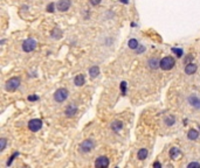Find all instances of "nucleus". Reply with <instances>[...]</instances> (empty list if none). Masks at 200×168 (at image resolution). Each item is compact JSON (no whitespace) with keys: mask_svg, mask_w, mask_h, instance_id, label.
I'll return each instance as SVG.
<instances>
[{"mask_svg":"<svg viewBox=\"0 0 200 168\" xmlns=\"http://www.w3.org/2000/svg\"><path fill=\"white\" fill-rule=\"evenodd\" d=\"M111 128H113V131H115V132H119V131L123 128V123H122L121 120H115V122H113V124H111Z\"/></svg>","mask_w":200,"mask_h":168,"instance_id":"13","label":"nucleus"},{"mask_svg":"<svg viewBox=\"0 0 200 168\" xmlns=\"http://www.w3.org/2000/svg\"><path fill=\"white\" fill-rule=\"evenodd\" d=\"M100 3H101V0H90V4H92V5H94V6L98 5Z\"/></svg>","mask_w":200,"mask_h":168,"instance_id":"28","label":"nucleus"},{"mask_svg":"<svg viewBox=\"0 0 200 168\" xmlns=\"http://www.w3.org/2000/svg\"><path fill=\"white\" fill-rule=\"evenodd\" d=\"M180 154H181V152H180V149H179L178 147L171 148V151H170V157H171L172 159H177Z\"/></svg>","mask_w":200,"mask_h":168,"instance_id":"17","label":"nucleus"},{"mask_svg":"<svg viewBox=\"0 0 200 168\" xmlns=\"http://www.w3.org/2000/svg\"><path fill=\"white\" fill-rule=\"evenodd\" d=\"M95 166L97 168H106L109 166V159L106 157H100L95 161Z\"/></svg>","mask_w":200,"mask_h":168,"instance_id":"7","label":"nucleus"},{"mask_svg":"<svg viewBox=\"0 0 200 168\" xmlns=\"http://www.w3.org/2000/svg\"><path fill=\"white\" fill-rule=\"evenodd\" d=\"M74 83H75V85H77V87H82L83 84L85 83V78H84V76H83L82 74L77 75V76L74 78Z\"/></svg>","mask_w":200,"mask_h":168,"instance_id":"12","label":"nucleus"},{"mask_svg":"<svg viewBox=\"0 0 200 168\" xmlns=\"http://www.w3.org/2000/svg\"><path fill=\"white\" fill-rule=\"evenodd\" d=\"M18 154H19V153H14V155H13V157H12V158H11V159L8 160V162H7V166H9V165L12 163V161H13V159H14V158H15V157H16Z\"/></svg>","mask_w":200,"mask_h":168,"instance_id":"29","label":"nucleus"},{"mask_svg":"<svg viewBox=\"0 0 200 168\" xmlns=\"http://www.w3.org/2000/svg\"><path fill=\"white\" fill-rule=\"evenodd\" d=\"M176 62H174V58L171 57V56H166L164 58H161L160 61V68L163 70H171L173 67H174Z\"/></svg>","mask_w":200,"mask_h":168,"instance_id":"1","label":"nucleus"},{"mask_svg":"<svg viewBox=\"0 0 200 168\" xmlns=\"http://www.w3.org/2000/svg\"><path fill=\"white\" fill-rule=\"evenodd\" d=\"M153 167H155V168H160V167H161V163H160L159 161H156V162L153 163Z\"/></svg>","mask_w":200,"mask_h":168,"instance_id":"30","label":"nucleus"},{"mask_svg":"<svg viewBox=\"0 0 200 168\" xmlns=\"http://www.w3.org/2000/svg\"><path fill=\"white\" fill-rule=\"evenodd\" d=\"M188 102L190 104L193 106V108H197V109H200V98L197 97V96H191L188 98Z\"/></svg>","mask_w":200,"mask_h":168,"instance_id":"9","label":"nucleus"},{"mask_svg":"<svg viewBox=\"0 0 200 168\" xmlns=\"http://www.w3.org/2000/svg\"><path fill=\"white\" fill-rule=\"evenodd\" d=\"M68 95H69V92H68L67 89L60 88V89H58L55 91V93H54V99H55L58 103H62L68 98Z\"/></svg>","mask_w":200,"mask_h":168,"instance_id":"3","label":"nucleus"},{"mask_svg":"<svg viewBox=\"0 0 200 168\" xmlns=\"http://www.w3.org/2000/svg\"><path fill=\"white\" fill-rule=\"evenodd\" d=\"M89 75L92 76L93 78L97 77V76L100 75V68H98L97 65H94V67H92V68L89 69Z\"/></svg>","mask_w":200,"mask_h":168,"instance_id":"15","label":"nucleus"},{"mask_svg":"<svg viewBox=\"0 0 200 168\" xmlns=\"http://www.w3.org/2000/svg\"><path fill=\"white\" fill-rule=\"evenodd\" d=\"M39 99V97L38 96H35V95H32V96H28V100H38Z\"/></svg>","mask_w":200,"mask_h":168,"instance_id":"26","label":"nucleus"},{"mask_svg":"<svg viewBox=\"0 0 200 168\" xmlns=\"http://www.w3.org/2000/svg\"><path fill=\"white\" fill-rule=\"evenodd\" d=\"M6 147V139L3 138V139H0V151H4Z\"/></svg>","mask_w":200,"mask_h":168,"instance_id":"22","label":"nucleus"},{"mask_svg":"<svg viewBox=\"0 0 200 168\" xmlns=\"http://www.w3.org/2000/svg\"><path fill=\"white\" fill-rule=\"evenodd\" d=\"M36 46H38V43H36V41L34 39H27L22 43V49L26 53H31L36 48Z\"/></svg>","mask_w":200,"mask_h":168,"instance_id":"4","label":"nucleus"},{"mask_svg":"<svg viewBox=\"0 0 200 168\" xmlns=\"http://www.w3.org/2000/svg\"><path fill=\"white\" fill-rule=\"evenodd\" d=\"M42 127V120L41 119H32L28 123V128L32 132H38Z\"/></svg>","mask_w":200,"mask_h":168,"instance_id":"6","label":"nucleus"},{"mask_svg":"<svg viewBox=\"0 0 200 168\" xmlns=\"http://www.w3.org/2000/svg\"><path fill=\"white\" fill-rule=\"evenodd\" d=\"M54 6H55V5H54L53 3H52V4H49V5H48V7H47V11H48L49 13H53V12H54Z\"/></svg>","mask_w":200,"mask_h":168,"instance_id":"25","label":"nucleus"},{"mask_svg":"<svg viewBox=\"0 0 200 168\" xmlns=\"http://www.w3.org/2000/svg\"><path fill=\"white\" fill-rule=\"evenodd\" d=\"M128 44H129V47H130L131 49H137V47H138V41H137L136 39H131V40H129Z\"/></svg>","mask_w":200,"mask_h":168,"instance_id":"21","label":"nucleus"},{"mask_svg":"<svg viewBox=\"0 0 200 168\" xmlns=\"http://www.w3.org/2000/svg\"><path fill=\"white\" fill-rule=\"evenodd\" d=\"M66 114L68 116V117H73V116H75L76 114V112H77V108L75 106V105H69L67 109H66Z\"/></svg>","mask_w":200,"mask_h":168,"instance_id":"10","label":"nucleus"},{"mask_svg":"<svg viewBox=\"0 0 200 168\" xmlns=\"http://www.w3.org/2000/svg\"><path fill=\"white\" fill-rule=\"evenodd\" d=\"M94 146H95V142H94L93 139H87L83 142H81L80 149H81V152H83V153H88V152H90V151L94 148Z\"/></svg>","mask_w":200,"mask_h":168,"instance_id":"5","label":"nucleus"},{"mask_svg":"<svg viewBox=\"0 0 200 168\" xmlns=\"http://www.w3.org/2000/svg\"><path fill=\"white\" fill-rule=\"evenodd\" d=\"M137 157L139 160H144V159H146L148 157V149L146 148H142L138 151V153H137Z\"/></svg>","mask_w":200,"mask_h":168,"instance_id":"18","label":"nucleus"},{"mask_svg":"<svg viewBox=\"0 0 200 168\" xmlns=\"http://www.w3.org/2000/svg\"><path fill=\"white\" fill-rule=\"evenodd\" d=\"M172 52H173V53H176V54L178 55V57H180L181 55H183V50H181V49H177V48H172Z\"/></svg>","mask_w":200,"mask_h":168,"instance_id":"23","label":"nucleus"},{"mask_svg":"<svg viewBox=\"0 0 200 168\" xmlns=\"http://www.w3.org/2000/svg\"><path fill=\"white\" fill-rule=\"evenodd\" d=\"M174 122H176V118L173 116H169V117H166V118H165V124L167 126H172L174 124Z\"/></svg>","mask_w":200,"mask_h":168,"instance_id":"20","label":"nucleus"},{"mask_svg":"<svg viewBox=\"0 0 200 168\" xmlns=\"http://www.w3.org/2000/svg\"><path fill=\"white\" fill-rule=\"evenodd\" d=\"M56 7H58V9H59L60 12H66V11H68L69 7H70V0H59V3H58V5H56Z\"/></svg>","mask_w":200,"mask_h":168,"instance_id":"8","label":"nucleus"},{"mask_svg":"<svg viewBox=\"0 0 200 168\" xmlns=\"http://www.w3.org/2000/svg\"><path fill=\"white\" fill-rule=\"evenodd\" d=\"M148 64H149L150 68H152V69H157L158 67H160V62L157 58H150L148 61Z\"/></svg>","mask_w":200,"mask_h":168,"instance_id":"16","label":"nucleus"},{"mask_svg":"<svg viewBox=\"0 0 200 168\" xmlns=\"http://www.w3.org/2000/svg\"><path fill=\"white\" fill-rule=\"evenodd\" d=\"M198 137H199V132H198L197 130L192 128V130L188 131V133H187V138H188L190 140H197Z\"/></svg>","mask_w":200,"mask_h":168,"instance_id":"14","label":"nucleus"},{"mask_svg":"<svg viewBox=\"0 0 200 168\" xmlns=\"http://www.w3.org/2000/svg\"><path fill=\"white\" fill-rule=\"evenodd\" d=\"M52 36L54 39H61L62 38V32L60 28H54V30L52 32Z\"/></svg>","mask_w":200,"mask_h":168,"instance_id":"19","label":"nucleus"},{"mask_svg":"<svg viewBox=\"0 0 200 168\" xmlns=\"http://www.w3.org/2000/svg\"><path fill=\"white\" fill-rule=\"evenodd\" d=\"M121 1H123V3H125V4H126V3H128V0H121Z\"/></svg>","mask_w":200,"mask_h":168,"instance_id":"31","label":"nucleus"},{"mask_svg":"<svg viewBox=\"0 0 200 168\" xmlns=\"http://www.w3.org/2000/svg\"><path fill=\"white\" fill-rule=\"evenodd\" d=\"M121 90H122V93L125 95V92H126V82H122L121 83Z\"/></svg>","mask_w":200,"mask_h":168,"instance_id":"24","label":"nucleus"},{"mask_svg":"<svg viewBox=\"0 0 200 168\" xmlns=\"http://www.w3.org/2000/svg\"><path fill=\"white\" fill-rule=\"evenodd\" d=\"M195 71H197V65L193 64V63H188V64L185 67V73H186L187 75H193Z\"/></svg>","mask_w":200,"mask_h":168,"instance_id":"11","label":"nucleus"},{"mask_svg":"<svg viewBox=\"0 0 200 168\" xmlns=\"http://www.w3.org/2000/svg\"><path fill=\"white\" fill-rule=\"evenodd\" d=\"M187 167H188V168H190V167H200V163H198V162H191V163L187 165Z\"/></svg>","mask_w":200,"mask_h":168,"instance_id":"27","label":"nucleus"},{"mask_svg":"<svg viewBox=\"0 0 200 168\" xmlns=\"http://www.w3.org/2000/svg\"><path fill=\"white\" fill-rule=\"evenodd\" d=\"M19 85H20V79L18 78V77H12V78H9L7 82H6V84H5V89L7 90V91H15L18 88H19Z\"/></svg>","mask_w":200,"mask_h":168,"instance_id":"2","label":"nucleus"}]
</instances>
